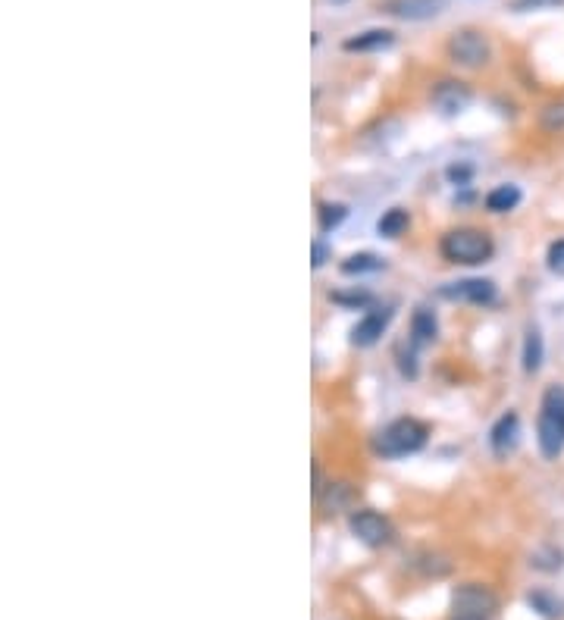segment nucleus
<instances>
[{
  "label": "nucleus",
  "mask_w": 564,
  "mask_h": 620,
  "mask_svg": "<svg viewBox=\"0 0 564 620\" xmlns=\"http://www.w3.org/2000/svg\"><path fill=\"white\" fill-rule=\"evenodd\" d=\"M326 260H329V245L323 242V238H317V242L311 245V267L320 270V267L326 264Z\"/></svg>",
  "instance_id": "393cba45"
},
{
  "label": "nucleus",
  "mask_w": 564,
  "mask_h": 620,
  "mask_svg": "<svg viewBox=\"0 0 564 620\" xmlns=\"http://www.w3.org/2000/svg\"><path fill=\"white\" fill-rule=\"evenodd\" d=\"M392 307H373L367 310V314L355 323V329H351V345L355 348H373L376 342L383 339V332L389 329L392 323Z\"/></svg>",
  "instance_id": "6e6552de"
},
{
  "label": "nucleus",
  "mask_w": 564,
  "mask_h": 620,
  "mask_svg": "<svg viewBox=\"0 0 564 620\" xmlns=\"http://www.w3.org/2000/svg\"><path fill=\"white\" fill-rule=\"evenodd\" d=\"M386 13L405 22H423L439 16V0H386Z\"/></svg>",
  "instance_id": "9b49d317"
},
{
  "label": "nucleus",
  "mask_w": 564,
  "mask_h": 620,
  "mask_svg": "<svg viewBox=\"0 0 564 620\" xmlns=\"http://www.w3.org/2000/svg\"><path fill=\"white\" fill-rule=\"evenodd\" d=\"M439 295L445 301H464V304L489 307V304H496L499 289H496V282H492V279H461V282L442 285Z\"/></svg>",
  "instance_id": "0eeeda50"
},
{
  "label": "nucleus",
  "mask_w": 564,
  "mask_h": 620,
  "mask_svg": "<svg viewBox=\"0 0 564 620\" xmlns=\"http://www.w3.org/2000/svg\"><path fill=\"white\" fill-rule=\"evenodd\" d=\"M452 608L458 617H486L499 608V595L480 583H464L452 592Z\"/></svg>",
  "instance_id": "423d86ee"
},
{
  "label": "nucleus",
  "mask_w": 564,
  "mask_h": 620,
  "mask_svg": "<svg viewBox=\"0 0 564 620\" xmlns=\"http://www.w3.org/2000/svg\"><path fill=\"white\" fill-rule=\"evenodd\" d=\"M345 217H348V207H345V204H323V207H320V229H323V232L336 229Z\"/></svg>",
  "instance_id": "412c9836"
},
{
  "label": "nucleus",
  "mask_w": 564,
  "mask_h": 620,
  "mask_svg": "<svg viewBox=\"0 0 564 620\" xmlns=\"http://www.w3.org/2000/svg\"><path fill=\"white\" fill-rule=\"evenodd\" d=\"M536 445L546 461H558L564 455V386L555 383L539 398L536 417Z\"/></svg>",
  "instance_id": "f257e3e1"
},
{
  "label": "nucleus",
  "mask_w": 564,
  "mask_h": 620,
  "mask_svg": "<svg viewBox=\"0 0 564 620\" xmlns=\"http://www.w3.org/2000/svg\"><path fill=\"white\" fill-rule=\"evenodd\" d=\"M395 44V35L389 29H370V32H361L355 38H348L342 47L345 51H358V54H367V51H386V47Z\"/></svg>",
  "instance_id": "4468645a"
},
{
  "label": "nucleus",
  "mask_w": 564,
  "mask_h": 620,
  "mask_svg": "<svg viewBox=\"0 0 564 620\" xmlns=\"http://www.w3.org/2000/svg\"><path fill=\"white\" fill-rule=\"evenodd\" d=\"M470 176V170H458V166H452L449 170V179H455V182H464Z\"/></svg>",
  "instance_id": "a878e982"
},
{
  "label": "nucleus",
  "mask_w": 564,
  "mask_h": 620,
  "mask_svg": "<svg viewBox=\"0 0 564 620\" xmlns=\"http://www.w3.org/2000/svg\"><path fill=\"white\" fill-rule=\"evenodd\" d=\"M521 201H524L521 188L505 182V185H496V188H492V192L486 195V210H489V213H511V210H517V204H521Z\"/></svg>",
  "instance_id": "2eb2a0df"
},
{
  "label": "nucleus",
  "mask_w": 564,
  "mask_h": 620,
  "mask_svg": "<svg viewBox=\"0 0 564 620\" xmlns=\"http://www.w3.org/2000/svg\"><path fill=\"white\" fill-rule=\"evenodd\" d=\"M527 605L533 611H539L546 620H561L564 617V602L558 599V595H552L549 589H536L527 595Z\"/></svg>",
  "instance_id": "dca6fc26"
},
{
  "label": "nucleus",
  "mask_w": 564,
  "mask_h": 620,
  "mask_svg": "<svg viewBox=\"0 0 564 620\" xmlns=\"http://www.w3.org/2000/svg\"><path fill=\"white\" fill-rule=\"evenodd\" d=\"M530 564L536 570H543V574H555V570L564 567V552L558 545H543V548H536V552L530 555Z\"/></svg>",
  "instance_id": "6ab92c4d"
},
{
  "label": "nucleus",
  "mask_w": 564,
  "mask_h": 620,
  "mask_svg": "<svg viewBox=\"0 0 564 620\" xmlns=\"http://www.w3.org/2000/svg\"><path fill=\"white\" fill-rule=\"evenodd\" d=\"M408 226H411L408 210L405 207H392V210L383 213L380 223H376V232H380L383 238H398V235H405Z\"/></svg>",
  "instance_id": "f3484780"
},
{
  "label": "nucleus",
  "mask_w": 564,
  "mask_h": 620,
  "mask_svg": "<svg viewBox=\"0 0 564 620\" xmlns=\"http://www.w3.org/2000/svg\"><path fill=\"white\" fill-rule=\"evenodd\" d=\"M329 4H348V0H329Z\"/></svg>",
  "instance_id": "cd10ccee"
},
{
  "label": "nucleus",
  "mask_w": 564,
  "mask_h": 620,
  "mask_svg": "<svg viewBox=\"0 0 564 620\" xmlns=\"http://www.w3.org/2000/svg\"><path fill=\"white\" fill-rule=\"evenodd\" d=\"M339 270H342L345 276L380 273V270H386V260H383V257H376V254H351Z\"/></svg>",
  "instance_id": "a211bd4d"
},
{
  "label": "nucleus",
  "mask_w": 564,
  "mask_h": 620,
  "mask_svg": "<svg viewBox=\"0 0 564 620\" xmlns=\"http://www.w3.org/2000/svg\"><path fill=\"white\" fill-rule=\"evenodd\" d=\"M427 439H430L427 423H420L414 417H398L376 433L373 448H376V455H383V458H408L427 445Z\"/></svg>",
  "instance_id": "f03ea898"
},
{
  "label": "nucleus",
  "mask_w": 564,
  "mask_h": 620,
  "mask_svg": "<svg viewBox=\"0 0 564 620\" xmlns=\"http://www.w3.org/2000/svg\"><path fill=\"white\" fill-rule=\"evenodd\" d=\"M348 530H351V536H355L358 542H364L367 548H383V545H389L392 536H395L389 517L376 514V511H370V508H361V511L351 514V517H348Z\"/></svg>",
  "instance_id": "39448f33"
},
{
  "label": "nucleus",
  "mask_w": 564,
  "mask_h": 620,
  "mask_svg": "<svg viewBox=\"0 0 564 620\" xmlns=\"http://www.w3.org/2000/svg\"><path fill=\"white\" fill-rule=\"evenodd\" d=\"M539 126H543L546 132H561L564 129V101L543 107V113H539Z\"/></svg>",
  "instance_id": "aec40b11"
},
{
  "label": "nucleus",
  "mask_w": 564,
  "mask_h": 620,
  "mask_svg": "<svg viewBox=\"0 0 564 620\" xmlns=\"http://www.w3.org/2000/svg\"><path fill=\"white\" fill-rule=\"evenodd\" d=\"M564 0H514V10L517 13H530V10H558Z\"/></svg>",
  "instance_id": "5701e85b"
},
{
  "label": "nucleus",
  "mask_w": 564,
  "mask_h": 620,
  "mask_svg": "<svg viewBox=\"0 0 564 620\" xmlns=\"http://www.w3.org/2000/svg\"><path fill=\"white\" fill-rule=\"evenodd\" d=\"M546 267H549V273L564 276V238H558V242L549 245V251H546Z\"/></svg>",
  "instance_id": "4be33fe9"
},
{
  "label": "nucleus",
  "mask_w": 564,
  "mask_h": 620,
  "mask_svg": "<svg viewBox=\"0 0 564 620\" xmlns=\"http://www.w3.org/2000/svg\"><path fill=\"white\" fill-rule=\"evenodd\" d=\"M543 361H546V339H543V332H539V326H530L524 332L521 367H524L527 376H536L539 370H543Z\"/></svg>",
  "instance_id": "f8f14e48"
},
{
  "label": "nucleus",
  "mask_w": 564,
  "mask_h": 620,
  "mask_svg": "<svg viewBox=\"0 0 564 620\" xmlns=\"http://www.w3.org/2000/svg\"><path fill=\"white\" fill-rule=\"evenodd\" d=\"M439 336V320L430 307H417L414 317H411V345L420 348V345H430L436 342Z\"/></svg>",
  "instance_id": "ddd939ff"
},
{
  "label": "nucleus",
  "mask_w": 564,
  "mask_h": 620,
  "mask_svg": "<svg viewBox=\"0 0 564 620\" xmlns=\"http://www.w3.org/2000/svg\"><path fill=\"white\" fill-rule=\"evenodd\" d=\"M470 104V88L464 82H439L433 88V107L442 116H458Z\"/></svg>",
  "instance_id": "9d476101"
},
{
  "label": "nucleus",
  "mask_w": 564,
  "mask_h": 620,
  "mask_svg": "<svg viewBox=\"0 0 564 620\" xmlns=\"http://www.w3.org/2000/svg\"><path fill=\"white\" fill-rule=\"evenodd\" d=\"M445 51H449L452 63H458L464 69H480L492 57V44L477 29H461L449 38V47H445Z\"/></svg>",
  "instance_id": "20e7f679"
},
{
  "label": "nucleus",
  "mask_w": 564,
  "mask_h": 620,
  "mask_svg": "<svg viewBox=\"0 0 564 620\" xmlns=\"http://www.w3.org/2000/svg\"><path fill=\"white\" fill-rule=\"evenodd\" d=\"M517 445H521V417H517L514 411H508L492 423L489 448H492V455L496 458H508V455H514Z\"/></svg>",
  "instance_id": "1a4fd4ad"
},
{
  "label": "nucleus",
  "mask_w": 564,
  "mask_h": 620,
  "mask_svg": "<svg viewBox=\"0 0 564 620\" xmlns=\"http://www.w3.org/2000/svg\"><path fill=\"white\" fill-rule=\"evenodd\" d=\"M336 304H342V307H364V304H370V292H336V295H329Z\"/></svg>",
  "instance_id": "b1692460"
},
{
  "label": "nucleus",
  "mask_w": 564,
  "mask_h": 620,
  "mask_svg": "<svg viewBox=\"0 0 564 620\" xmlns=\"http://www.w3.org/2000/svg\"><path fill=\"white\" fill-rule=\"evenodd\" d=\"M458 620H486V617H458Z\"/></svg>",
  "instance_id": "bb28decb"
},
{
  "label": "nucleus",
  "mask_w": 564,
  "mask_h": 620,
  "mask_svg": "<svg viewBox=\"0 0 564 620\" xmlns=\"http://www.w3.org/2000/svg\"><path fill=\"white\" fill-rule=\"evenodd\" d=\"M439 251L442 257L449 260V264H461V267H480L486 260H492L496 254V245H492V238L483 232V229H452L442 235L439 242Z\"/></svg>",
  "instance_id": "7ed1b4c3"
}]
</instances>
